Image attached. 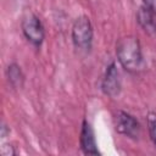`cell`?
Returning a JSON list of instances; mask_svg holds the SVG:
<instances>
[{"instance_id":"6da1fadb","label":"cell","mask_w":156,"mask_h":156,"mask_svg":"<svg viewBox=\"0 0 156 156\" xmlns=\"http://www.w3.org/2000/svg\"><path fill=\"white\" fill-rule=\"evenodd\" d=\"M116 56L119 65L132 74L140 73L145 68L141 45L134 35H124L118 39L116 44Z\"/></svg>"},{"instance_id":"7a4b0ae2","label":"cell","mask_w":156,"mask_h":156,"mask_svg":"<svg viewBox=\"0 0 156 156\" xmlns=\"http://www.w3.org/2000/svg\"><path fill=\"white\" fill-rule=\"evenodd\" d=\"M73 45L83 51H89L93 45L94 30L88 16H79L74 20L71 29Z\"/></svg>"},{"instance_id":"3957f363","label":"cell","mask_w":156,"mask_h":156,"mask_svg":"<svg viewBox=\"0 0 156 156\" xmlns=\"http://www.w3.org/2000/svg\"><path fill=\"white\" fill-rule=\"evenodd\" d=\"M24 38L35 48H40L45 39V29L40 18L34 13H27L21 23Z\"/></svg>"},{"instance_id":"277c9868","label":"cell","mask_w":156,"mask_h":156,"mask_svg":"<svg viewBox=\"0 0 156 156\" xmlns=\"http://www.w3.org/2000/svg\"><path fill=\"white\" fill-rule=\"evenodd\" d=\"M113 123L116 132L129 139L136 140L141 134V127L138 119L126 111H117L113 117Z\"/></svg>"},{"instance_id":"5b68a950","label":"cell","mask_w":156,"mask_h":156,"mask_svg":"<svg viewBox=\"0 0 156 156\" xmlns=\"http://www.w3.org/2000/svg\"><path fill=\"white\" fill-rule=\"evenodd\" d=\"M101 90L106 96L116 98L121 93V78L119 72L117 69V65L115 62H111L104 73V77L101 79Z\"/></svg>"},{"instance_id":"8992f818","label":"cell","mask_w":156,"mask_h":156,"mask_svg":"<svg viewBox=\"0 0 156 156\" xmlns=\"http://www.w3.org/2000/svg\"><path fill=\"white\" fill-rule=\"evenodd\" d=\"M79 145H80V150L83 151L84 155H100V151H99L98 144H96V139H95L94 129L87 119H83V122H82Z\"/></svg>"},{"instance_id":"52a82bcc","label":"cell","mask_w":156,"mask_h":156,"mask_svg":"<svg viewBox=\"0 0 156 156\" xmlns=\"http://www.w3.org/2000/svg\"><path fill=\"white\" fill-rule=\"evenodd\" d=\"M155 18L156 17L143 5L136 11V22L149 34L156 33V21H155Z\"/></svg>"},{"instance_id":"ba28073f","label":"cell","mask_w":156,"mask_h":156,"mask_svg":"<svg viewBox=\"0 0 156 156\" xmlns=\"http://www.w3.org/2000/svg\"><path fill=\"white\" fill-rule=\"evenodd\" d=\"M6 77H7V80H9L10 85L13 89H21L24 84V74H23L21 67L15 62H12L7 66Z\"/></svg>"},{"instance_id":"9c48e42d","label":"cell","mask_w":156,"mask_h":156,"mask_svg":"<svg viewBox=\"0 0 156 156\" xmlns=\"http://www.w3.org/2000/svg\"><path fill=\"white\" fill-rule=\"evenodd\" d=\"M146 121H147V129H149L150 139H151L152 144L156 147V113L155 112H149L147 117H146Z\"/></svg>"},{"instance_id":"30bf717a","label":"cell","mask_w":156,"mask_h":156,"mask_svg":"<svg viewBox=\"0 0 156 156\" xmlns=\"http://www.w3.org/2000/svg\"><path fill=\"white\" fill-rule=\"evenodd\" d=\"M143 6L156 17V0H143Z\"/></svg>"},{"instance_id":"8fae6325","label":"cell","mask_w":156,"mask_h":156,"mask_svg":"<svg viewBox=\"0 0 156 156\" xmlns=\"http://www.w3.org/2000/svg\"><path fill=\"white\" fill-rule=\"evenodd\" d=\"M0 152H1L2 156H13V155L16 154L13 146H11V145H9V144H4V145L1 146V149H0Z\"/></svg>"}]
</instances>
